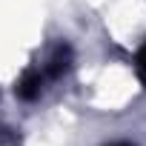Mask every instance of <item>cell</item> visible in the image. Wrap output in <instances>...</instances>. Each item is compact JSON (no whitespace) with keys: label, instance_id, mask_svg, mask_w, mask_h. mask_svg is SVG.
<instances>
[{"label":"cell","instance_id":"6da1fadb","mask_svg":"<svg viewBox=\"0 0 146 146\" xmlns=\"http://www.w3.org/2000/svg\"><path fill=\"white\" fill-rule=\"evenodd\" d=\"M72 69V46L69 43H57L52 46V52L43 57L40 63V72H43V78L52 83V80H60L66 72Z\"/></svg>","mask_w":146,"mask_h":146},{"label":"cell","instance_id":"7a4b0ae2","mask_svg":"<svg viewBox=\"0 0 146 146\" xmlns=\"http://www.w3.org/2000/svg\"><path fill=\"white\" fill-rule=\"evenodd\" d=\"M46 83H49V80L43 78L40 66H32V69H26L23 75H20V80H17L15 92H17V98H20V100H37V98L43 95Z\"/></svg>","mask_w":146,"mask_h":146},{"label":"cell","instance_id":"3957f363","mask_svg":"<svg viewBox=\"0 0 146 146\" xmlns=\"http://www.w3.org/2000/svg\"><path fill=\"white\" fill-rule=\"evenodd\" d=\"M135 69H137V78H140V83L146 86V40H143V46L137 49V60H135Z\"/></svg>","mask_w":146,"mask_h":146},{"label":"cell","instance_id":"277c9868","mask_svg":"<svg viewBox=\"0 0 146 146\" xmlns=\"http://www.w3.org/2000/svg\"><path fill=\"white\" fill-rule=\"evenodd\" d=\"M112 146H135V143H112Z\"/></svg>","mask_w":146,"mask_h":146}]
</instances>
